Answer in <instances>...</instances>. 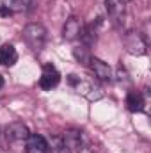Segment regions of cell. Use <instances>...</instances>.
<instances>
[{
	"mask_svg": "<svg viewBox=\"0 0 151 153\" xmlns=\"http://www.w3.org/2000/svg\"><path fill=\"white\" fill-rule=\"evenodd\" d=\"M121 2H124V4H126V2H132V0H121Z\"/></svg>",
	"mask_w": 151,
	"mask_h": 153,
	"instance_id": "e0dca14e",
	"label": "cell"
},
{
	"mask_svg": "<svg viewBox=\"0 0 151 153\" xmlns=\"http://www.w3.org/2000/svg\"><path fill=\"white\" fill-rule=\"evenodd\" d=\"M30 132L27 128V125L16 121V123H11L7 128H5V139L9 144H25L27 139H29Z\"/></svg>",
	"mask_w": 151,
	"mask_h": 153,
	"instance_id": "277c9868",
	"label": "cell"
},
{
	"mask_svg": "<svg viewBox=\"0 0 151 153\" xmlns=\"http://www.w3.org/2000/svg\"><path fill=\"white\" fill-rule=\"evenodd\" d=\"M25 152L27 153H50V146L46 137L39 134H30L27 143H25Z\"/></svg>",
	"mask_w": 151,
	"mask_h": 153,
	"instance_id": "ba28073f",
	"label": "cell"
},
{
	"mask_svg": "<svg viewBox=\"0 0 151 153\" xmlns=\"http://www.w3.org/2000/svg\"><path fill=\"white\" fill-rule=\"evenodd\" d=\"M123 43H124L126 52L132 55H144L148 50V41L141 32H126L123 38Z\"/></svg>",
	"mask_w": 151,
	"mask_h": 153,
	"instance_id": "3957f363",
	"label": "cell"
},
{
	"mask_svg": "<svg viewBox=\"0 0 151 153\" xmlns=\"http://www.w3.org/2000/svg\"><path fill=\"white\" fill-rule=\"evenodd\" d=\"M48 146H50V153H71L62 135H53L48 141Z\"/></svg>",
	"mask_w": 151,
	"mask_h": 153,
	"instance_id": "7c38bea8",
	"label": "cell"
},
{
	"mask_svg": "<svg viewBox=\"0 0 151 153\" xmlns=\"http://www.w3.org/2000/svg\"><path fill=\"white\" fill-rule=\"evenodd\" d=\"M59 82H61V73L57 71V68L52 66V64H46V66L43 68L41 78H39V85H41V89H44V91H52L53 87L59 85Z\"/></svg>",
	"mask_w": 151,
	"mask_h": 153,
	"instance_id": "8992f818",
	"label": "cell"
},
{
	"mask_svg": "<svg viewBox=\"0 0 151 153\" xmlns=\"http://www.w3.org/2000/svg\"><path fill=\"white\" fill-rule=\"evenodd\" d=\"M126 107L130 112H142L146 107V100L139 91H130L126 94Z\"/></svg>",
	"mask_w": 151,
	"mask_h": 153,
	"instance_id": "8fae6325",
	"label": "cell"
},
{
	"mask_svg": "<svg viewBox=\"0 0 151 153\" xmlns=\"http://www.w3.org/2000/svg\"><path fill=\"white\" fill-rule=\"evenodd\" d=\"M82 30H84L82 22H80L78 18H75V16H71V18H68L66 23H64L62 38L68 39V41H75V39L82 38Z\"/></svg>",
	"mask_w": 151,
	"mask_h": 153,
	"instance_id": "9c48e42d",
	"label": "cell"
},
{
	"mask_svg": "<svg viewBox=\"0 0 151 153\" xmlns=\"http://www.w3.org/2000/svg\"><path fill=\"white\" fill-rule=\"evenodd\" d=\"M23 41L32 52L39 53L46 45V29L41 23H29L23 29Z\"/></svg>",
	"mask_w": 151,
	"mask_h": 153,
	"instance_id": "6da1fadb",
	"label": "cell"
},
{
	"mask_svg": "<svg viewBox=\"0 0 151 153\" xmlns=\"http://www.w3.org/2000/svg\"><path fill=\"white\" fill-rule=\"evenodd\" d=\"M70 85L75 89L78 94H82V96H85L87 100H91V102H94V100H100L101 96H103V93H101V89L96 85V84H93V82H89V80H85V78H82V76H76V75H70Z\"/></svg>",
	"mask_w": 151,
	"mask_h": 153,
	"instance_id": "7a4b0ae2",
	"label": "cell"
},
{
	"mask_svg": "<svg viewBox=\"0 0 151 153\" xmlns=\"http://www.w3.org/2000/svg\"><path fill=\"white\" fill-rule=\"evenodd\" d=\"M7 11H21L27 4V0H4Z\"/></svg>",
	"mask_w": 151,
	"mask_h": 153,
	"instance_id": "5bb4252c",
	"label": "cell"
},
{
	"mask_svg": "<svg viewBox=\"0 0 151 153\" xmlns=\"http://www.w3.org/2000/svg\"><path fill=\"white\" fill-rule=\"evenodd\" d=\"M105 9L107 14L110 18L115 27H123L124 23V16H126V9H124V2L121 0H105Z\"/></svg>",
	"mask_w": 151,
	"mask_h": 153,
	"instance_id": "5b68a950",
	"label": "cell"
},
{
	"mask_svg": "<svg viewBox=\"0 0 151 153\" xmlns=\"http://www.w3.org/2000/svg\"><path fill=\"white\" fill-rule=\"evenodd\" d=\"M91 68H93V71H94V76L98 78V80H101V82H112V68L105 62V61H101V59H98V57H91Z\"/></svg>",
	"mask_w": 151,
	"mask_h": 153,
	"instance_id": "52a82bcc",
	"label": "cell"
},
{
	"mask_svg": "<svg viewBox=\"0 0 151 153\" xmlns=\"http://www.w3.org/2000/svg\"><path fill=\"white\" fill-rule=\"evenodd\" d=\"M0 87H4V76L0 75Z\"/></svg>",
	"mask_w": 151,
	"mask_h": 153,
	"instance_id": "9a60e30c",
	"label": "cell"
},
{
	"mask_svg": "<svg viewBox=\"0 0 151 153\" xmlns=\"http://www.w3.org/2000/svg\"><path fill=\"white\" fill-rule=\"evenodd\" d=\"M0 153H9L7 150H0Z\"/></svg>",
	"mask_w": 151,
	"mask_h": 153,
	"instance_id": "2e32d148",
	"label": "cell"
},
{
	"mask_svg": "<svg viewBox=\"0 0 151 153\" xmlns=\"http://www.w3.org/2000/svg\"><path fill=\"white\" fill-rule=\"evenodd\" d=\"M73 55H75L76 61L82 62V64H87L91 61V55H89V52H87L85 46H75L73 48Z\"/></svg>",
	"mask_w": 151,
	"mask_h": 153,
	"instance_id": "4fadbf2b",
	"label": "cell"
},
{
	"mask_svg": "<svg viewBox=\"0 0 151 153\" xmlns=\"http://www.w3.org/2000/svg\"><path fill=\"white\" fill-rule=\"evenodd\" d=\"M18 62V52L13 45L5 43L0 46V64L4 68H13Z\"/></svg>",
	"mask_w": 151,
	"mask_h": 153,
	"instance_id": "30bf717a",
	"label": "cell"
}]
</instances>
